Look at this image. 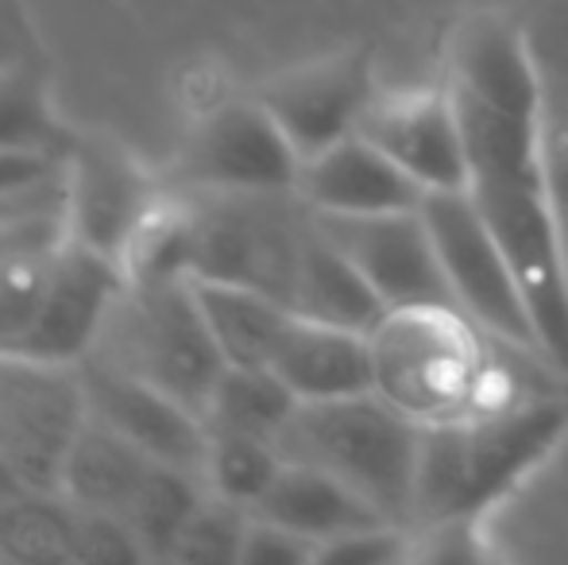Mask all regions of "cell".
Masks as SVG:
<instances>
[{
    "label": "cell",
    "mask_w": 568,
    "mask_h": 565,
    "mask_svg": "<svg viewBox=\"0 0 568 565\" xmlns=\"http://www.w3.org/2000/svg\"><path fill=\"white\" fill-rule=\"evenodd\" d=\"M445 90L464 132V190L523 280L549 364L568 380V256L549 186L541 74L526 31L499 12L464 20Z\"/></svg>",
    "instance_id": "1"
},
{
    "label": "cell",
    "mask_w": 568,
    "mask_h": 565,
    "mask_svg": "<svg viewBox=\"0 0 568 565\" xmlns=\"http://www.w3.org/2000/svg\"><path fill=\"white\" fill-rule=\"evenodd\" d=\"M568 434V403L557 395L507 400L460 418L422 423L410 527L479 523Z\"/></svg>",
    "instance_id": "2"
},
{
    "label": "cell",
    "mask_w": 568,
    "mask_h": 565,
    "mask_svg": "<svg viewBox=\"0 0 568 565\" xmlns=\"http://www.w3.org/2000/svg\"><path fill=\"white\" fill-rule=\"evenodd\" d=\"M275 445L286 461L337 476L390 523L410 527L422 423L375 387L298 403Z\"/></svg>",
    "instance_id": "3"
},
{
    "label": "cell",
    "mask_w": 568,
    "mask_h": 565,
    "mask_svg": "<svg viewBox=\"0 0 568 565\" xmlns=\"http://www.w3.org/2000/svg\"><path fill=\"white\" fill-rule=\"evenodd\" d=\"M85 361L143 380L197 415L229 369L190 275L128 280Z\"/></svg>",
    "instance_id": "4"
},
{
    "label": "cell",
    "mask_w": 568,
    "mask_h": 565,
    "mask_svg": "<svg viewBox=\"0 0 568 565\" xmlns=\"http://www.w3.org/2000/svg\"><path fill=\"white\" fill-rule=\"evenodd\" d=\"M479 325L460 310H390L372 330L375 392L414 415L442 423L495 407Z\"/></svg>",
    "instance_id": "5"
},
{
    "label": "cell",
    "mask_w": 568,
    "mask_h": 565,
    "mask_svg": "<svg viewBox=\"0 0 568 565\" xmlns=\"http://www.w3.org/2000/svg\"><path fill=\"white\" fill-rule=\"evenodd\" d=\"M190 275L229 280L275 294L291 306V286L314 210L298 190L283 194H186Z\"/></svg>",
    "instance_id": "6"
},
{
    "label": "cell",
    "mask_w": 568,
    "mask_h": 565,
    "mask_svg": "<svg viewBox=\"0 0 568 565\" xmlns=\"http://www.w3.org/2000/svg\"><path fill=\"white\" fill-rule=\"evenodd\" d=\"M422 218L434 233L437 256H442L445 280L453 286L460 314H468L499 345L549 364L523 280L503 252L499 236L471 205L468 190H429L422 198Z\"/></svg>",
    "instance_id": "7"
},
{
    "label": "cell",
    "mask_w": 568,
    "mask_h": 565,
    "mask_svg": "<svg viewBox=\"0 0 568 565\" xmlns=\"http://www.w3.org/2000/svg\"><path fill=\"white\" fill-rule=\"evenodd\" d=\"M302 155L260 98L229 101L190 129L163 174L179 194H283L298 190Z\"/></svg>",
    "instance_id": "8"
},
{
    "label": "cell",
    "mask_w": 568,
    "mask_h": 565,
    "mask_svg": "<svg viewBox=\"0 0 568 565\" xmlns=\"http://www.w3.org/2000/svg\"><path fill=\"white\" fill-rule=\"evenodd\" d=\"M85 415L78 364L0 353V461L31 488L59 492L62 465Z\"/></svg>",
    "instance_id": "9"
},
{
    "label": "cell",
    "mask_w": 568,
    "mask_h": 565,
    "mask_svg": "<svg viewBox=\"0 0 568 565\" xmlns=\"http://www.w3.org/2000/svg\"><path fill=\"white\" fill-rule=\"evenodd\" d=\"M163 194V179L105 132H78L62 163V225L67 236L124 268L135 229Z\"/></svg>",
    "instance_id": "10"
},
{
    "label": "cell",
    "mask_w": 568,
    "mask_h": 565,
    "mask_svg": "<svg viewBox=\"0 0 568 565\" xmlns=\"http://www.w3.org/2000/svg\"><path fill=\"white\" fill-rule=\"evenodd\" d=\"M317 225L359 268L387 310H460L422 205L395 213H317Z\"/></svg>",
    "instance_id": "11"
},
{
    "label": "cell",
    "mask_w": 568,
    "mask_h": 565,
    "mask_svg": "<svg viewBox=\"0 0 568 565\" xmlns=\"http://www.w3.org/2000/svg\"><path fill=\"white\" fill-rule=\"evenodd\" d=\"M128 275L116 260L85 249L78 241H62L47 275L43 299L36 317L16 341L8 356H31L51 364H82L113 310L116 294L124 291Z\"/></svg>",
    "instance_id": "12"
},
{
    "label": "cell",
    "mask_w": 568,
    "mask_h": 565,
    "mask_svg": "<svg viewBox=\"0 0 568 565\" xmlns=\"http://www.w3.org/2000/svg\"><path fill=\"white\" fill-rule=\"evenodd\" d=\"M255 98L263 101L278 129L291 137L302 159L317 155L322 148L359 132V121L372 109L375 74L364 51H348L337 59L294 67L271 78Z\"/></svg>",
    "instance_id": "13"
},
{
    "label": "cell",
    "mask_w": 568,
    "mask_h": 565,
    "mask_svg": "<svg viewBox=\"0 0 568 565\" xmlns=\"http://www.w3.org/2000/svg\"><path fill=\"white\" fill-rule=\"evenodd\" d=\"M85 407L93 418L113 426L132 445H140L148 457L163 465L186 468L205 481V453H210V426L197 411L179 403L159 387L113 372L105 364L82 361Z\"/></svg>",
    "instance_id": "14"
},
{
    "label": "cell",
    "mask_w": 568,
    "mask_h": 565,
    "mask_svg": "<svg viewBox=\"0 0 568 565\" xmlns=\"http://www.w3.org/2000/svg\"><path fill=\"white\" fill-rule=\"evenodd\" d=\"M359 132L390 155L422 190H460L468 179L464 132L449 90H422L403 98H375Z\"/></svg>",
    "instance_id": "15"
},
{
    "label": "cell",
    "mask_w": 568,
    "mask_h": 565,
    "mask_svg": "<svg viewBox=\"0 0 568 565\" xmlns=\"http://www.w3.org/2000/svg\"><path fill=\"white\" fill-rule=\"evenodd\" d=\"M298 194L314 213H395L418 210L426 190L364 132H352L302 159Z\"/></svg>",
    "instance_id": "16"
},
{
    "label": "cell",
    "mask_w": 568,
    "mask_h": 565,
    "mask_svg": "<svg viewBox=\"0 0 568 565\" xmlns=\"http://www.w3.org/2000/svg\"><path fill=\"white\" fill-rule=\"evenodd\" d=\"M267 369L298 395V403L372 392V333H356L344 330V325L291 314Z\"/></svg>",
    "instance_id": "17"
},
{
    "label": "cell",
    "mask_w": 568,
    "mask_h": 565,
    "mask_svg": "<svg viewBox=\"0 0 568 565\" xmlns=\"http://www.w3.org/2000/svg\"><path fill=\"white\" fill-rule=\"evenodd\" d=\"M252 515L278 523V527L294 531V535L310 538L314 546L329 543L337 535H348V531L390 523L379 507H372L356 488H348L337 476L286 457Z\"/></svg>",
    "instance_id": "18"
},
{
    "label": "cell",
    "mask_w": 568,
    "mask_h": 565,
    "mask_svg": "<svg viewBox=\"0 0 568 565\" xmlns=\"http://www.w3.org/2000/svg\"><path fill=\"white\" fill-rule=\"evenodd\" d=\"M291 310L302 317H314V322L344 325V330L356 333L379 330V322L390 314L387 302L375 294V286L359 275V268L317 225V213L291 286Z\"/></svg>",
    "instance_id": "19"
},
{
    "label": "cell",
    "mask_w": 568,
    "mask_h": 565,
    "mask_svg": "<svg viewBox=\"0 0 568 565\" xmlns=\"http://www.w3.org/2000/svg\"><path fill=\"white\" fill-rule=\"evenodd\" d=\"M151 465H155V457H148L140 445H132L101 418L85 415L67 453V465H62L59 492L85 512L124 515Z\"/></svg>",
    "instance_id": "20"
},
{
    "label": "cell",
    "mask_w": 568,
    "mask_h": 565,
    "mask_svg": "<svg viewBox=\"0 0 568 565\" xmlns=\"http://www.w3.org/2000/svg\"><path fill=\"white\" fill-rule=\"evenodd\" d=\"M194 291L225 361L247 364V369H267L294 310L278 302L275 294L229 280H194Z\"/></svg>",
    "instance_id": "21"
},
{
    "label": "cell",
    "mask_w": 568,
    "mask_h": 565,
    "mask_svg": "<svg viewBox=\"0 0 568 565\" xmlns=\"http://www.w3.org/2000/svg\"><path fill=\"white\" fill-rule=\"evenodd\" d=\"M78 132L59 117L43 67L36 54L8 62L0 70V151L67 159Z\"/></svg>",
    "instance_id": "22"
},
{
    "label": "cell",
    "mask_w": 568,
    "mask_h": 565,
    "mask_svg": "<svg viewBox=\"0 0 568 565\" xmlns=\"http://www.w3.org/2000/svg\"><path fill=\"white\" fill-rule=\"evenodd\" d=\"M298 395L283 384L271 369H247L229 364L205 403V426L210 434H244L278 442L283 426L291 423Z\"/></svg>",
    "instance_id": "23"
},
{
    "label": "cell",
    "mask_w": 568,
    "mask_h": 565,
    "mask_svg": "<svg viewBox=\"0 0 568 565\" xmlns=\"http://www.w3.org/2000/svg\"><path fill=\"white\" fill-rule=\"evenodd\" d=\"M78 507L62 492L23 488L0 504V558L4 562H74Z\"/></svg>",
    "instance_id": "24"
},
{
    "label": "cell",
    "mask_w": 568,
    "mask_h": 565,
    "mask_svg": "<svg viewBox=\"0 0 568 565\" xmlns=\"http://www.w3.org/2000/svg\"><path fill=\"white\" fill-rule=\"evenodd\" d=\"M210 496L205 481L197 473H186V468H174L155 461L151 473L143 476L140 492L128 504L124 519L132 527V535L140 538L148 562H166L179 543L182 527L190 523V515L202 507V500Z\"/></svg>",
    "instance_id": "25"
},
{
    "label": "cell",
    "mask_w": 568,
    "mask_h": 565,
    "mask_svg": "<svg viewBox=\"0 0 568 565\" xmlns=\"http://www.w3.org/2000/svg\"><path fill=\"white\" fill-rule=\"evenodd\" d=\"M283 468V453L275 442L244 434H210V453H205V488L213 496L240 504L255 512L263 492Z\"/></svg>",
    "instance_id": "26"
},
{
    "label": "cell",
    "mask_w": 568,
    "mask_h": 565,
    "mask_svg": "<svg viewBox=\"0 0 568 565\" xmlns=\"http://www.w3.org/2000/svg\"><path fill=\"white\" fill-rule=\"evenodd\" d=\"M247 523L252 512L240 504H229L221 496H205L202 507L190 515V523L182 527L179 543H174L166 562H197V565H240V546H244Z\"/></svg>",
    "instance_id": "27"
},
{
    "label": "cell",
    "mask_w": 568,
    "mask_h": 565,
    "mask_svg": "<svg viewBox=\"0 0 568 565\" xmlns=\"http://www.w3.org/2000/svg\"><path fill=\"white\" fill-rule=\"evenodd\" d=\"M62 241H67V236H62ZM59 244L28 252V256H20L16 264H8L4 272H0V353H12L16 341L23 337V330H28L31 317H36V306H39V299H43V286H47V275H51Z\"/></svg>",
    "instance_id": "28"
},
{
    "label": "cell",
    "mask_w": 568,
    "mask_h": 565,
    "mask_svg": "<svg viewBox=\"0 0 568 565\" xmlns=\"http://www.w3.org/2000/svg\"><path fill=\"white\" fill-rule=\"evenodd\" d=\"M414 558V527L406 523H375L317 546V562L337 565H395Z\"/></svg>",
    "instance_id": "29"
},
{
    "label": "cell",
    "mask_w": 568,
    "mask_h": 565,
    "mask_svg": "<svg viewBox=\"0 0 568 565\" xmlns=\"http://www.w3.org/2000/svg\"><path fill=\"white\" fill-rule=\"evenodd\" d=\"M74 562H148L140 538L124 515L78 507V554Z\"/></svg>",
    "instance_id": "30"
},
{
    "label": "cell",
    "mask_w": 568,
    "mask_h": 565,
    "mask_svg": "<svg viewBox=\"0 0 568 565\" xmlns=\"http://www.w3.org/2000/svg\"><path fill=\"white\" fill-rule=\"evenodd\" d=\"M302 562H317V546L310 538L252 515L244 546H240V565H302Z\"/></svg>",
    "instance_id": "31"
},
{
    "label": "cell",
    "mask_w": 568,
    "mask_h": 565,
    "mask_svg": "<svg viewBox=\"0 0 568 565\" xmlns=\"http://www.w3.org/2000/svg\"><path fill=\"white\" fill-rule=\"evenodd\" d=\"M541 113H546V163H549V186H554L557 221H561L565 256H568V105L565 98L549 93L541 85Z\"/></svg>",
    "instance_id": "32"
},
{
    "label": "cell",
    "mask_w": 568,
    "mask_h": 565,
    "mask_svg": "<svg viewBox=\"0 0 568 565\" xmlns=\"http://www.w3.org/2000/svg\"><path fill=\"white\" fill-rule=\"evenodd\" d=\"M67 159L47 155H20V151H0V198L28 194L36 186H47L62 174Z\"/></svg>",
    "instance_id": "33"
},
{
    "label": "cell",
    "mask_w": 568,
    "mask_h": 565,
    "mask_svg": "<svg viewBox=\"0 0 568 565\" xmlns=\"http://www.w3.org/2000/svg\"><path fill=\"white\" fill-rule=\"evenodd\" d=\"M47 205H62V174L54 182H47V186L28 190V194L0 198V221L20 218V213H31V210H47Z\"/></svg>",
    "instance_id": "34"
},
{
    "label": "cell",
    "mask_w": 568,
    "mask_h": 565,
    "mask_svg": "<svg viewBox=\"0 0 568 565\" xmlns=\"http://www.w3.org/2000/svg\"><path fill=\"white\" fill-rule=\"evenodd\" d=\"M23 54H31L28 36H23V23H20V16L12 12V4L0 0V70H4L8 62L23 59Z\"/></svg>",
    "instance_id": "35"
}]
</instances>
